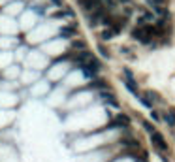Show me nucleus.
I'll return each instance as SVG.
<instances>
[{
  "label": "nucleus",
  "mask_w": 175,
  "mask_h": 162,
  "mask_svg": "<svg viewBox=\"0 0 175 162\" xmlns=\"http://www.w3.org/2000/svg\"><path fill=\"white\" fill-rule=\"evenodd\" d=\"M73 32H75V30H73V28H70V27H62V34H66V36L70 34V36H72Z\"/></svg>",
  "instance_id": "obj_11"
},
{
  "label": "nucleus",
  "mask_w": 175,
  "mask_h": 162,
  "mask_svg": "<svg viewBox=\"0 0 175 162\" xmlns=\"http://www.w3.org/2000/svg\"><path fill=\"white\" fill-rule=\"evenodd\" d=\"M132 36H134L136 40H139L141 44H149V41H151V34H147L143 27H138V28H134V30H132Z\"/></svg>",
  "instance_id": "obj_1"
},
{
  "label": "nucleus",
  "mask_w": 175,
  "mask_h": 162,
  "mask_svg": "<svg viewBox=\"0 0 175 162\" xmlns=\"http://www.w3.org/2000/svg\"><path fill=\"white\" fill-rule=\"evenodd\" d=\"M51 2H55L57 6H60V4H62V0H51Z\"/></svg>",
  "instance_id": "obj_15"
},
{
  "label": "nucleus",
  "mask_w": 175,
  "mask_h": 162,
  "mask_svg": "<svg viewBox=\"0 0 175 162\" xmlns=\"http://www.w3.org/2000/svg\"><path fill=\"white\" fill-rule=\"evenodd\" d=\"M113 34H115L113 30H104V32H102V38H104V40H109V38H111Z\"/></svg>",
  "instance_id": "obj_10"
},
{
  "label": "nucleus",
  "mask_w": 175,
  "mask_h": 162,
  "mask_svg": "<svg viewBox=\"0 0 175 162\" xmlns=\"http://www.w3.org/2000/svg\"><path fill=\"white\" fill-rule=\"evenodd\" d=\"M98 51L102 53V57H104V59H107V57H109V53H107V49H105V47H104L102 44H98Z\"/></svg>",
  "instance_id": "obj_8"
},
{
  "label": "nucleus",
  "mask_w": 175,
  "mask_h": 162,
  "mask_svg": "<svg viewBox=\"0 0 175 162\" xmlns=\"http://www.w3.org/2000/svg\"><path fill=\"white\" fill-rule=\"evenodd\" d=\"M143 128H145V130H149L151 134L155 132V128H152V124H151V123H147V121H143Z\"/></svg>",
  "instance_id": "obj_12"
},
{
  "label": "nucleus",
  "mask_w": 175,
  "mask_h": 162,
  "mask_svg": "<svg viewBox=\"0 0 175 162\" xmlns=\"http://www.w3.org/2000/svg\"><path fill=\"white\" fill-rule=\"evenodd\" d=\"M102 0H81V6L85 9H96L98 6H100Z\"/></svg>",
  "instance_id": "obj_5"
},
{
  "label": "nucleus",
  "mask_w": 175,
  "mask_h": 162,
  "mask_svg": "<svg viewBox=\"0 0 175 162\" xmlns=\"http://www.w3.org/2000/svg\"><path fill=\"white\" fill-rule=\"evenodd\" d=\"M124 77H126V87H128V91L132 92V94H136V96H139L138 85H136V81H134V77H132V72H130V70H124Z\"/></svg>",
  "instance_id": "obj_3"
},
{
  "label": "nucleus",
  "mask_w": 175,
  "mask_h": 162,
  "mask_svg": "<svg viewBox=\"0 0 175 162\" xmlns=\"http://www.w3.org/2000/svg\"><path fill=\"white\" fill-rule=\"evenodd\" d=\"M151 117H152V121H155V123H158V121H160V115H158L156 111H152V113H151Z\"/></svg>",
  "instance_id": "obj_14"
},
{
  "label": "nucleus",
  "mask_w": 175,
  "mask_h": 162,
  "mask_svg": "<svg viewBox=\"0 0 175 162\" xmlns=\"http://www.w3.org/2000/svg\"><path fill=\"white\" fill-rule=\"evenodd\" d=\"M128 124H130V119L126 115H119L113 121V126H128Z\"/></svg>",
  "instance_id": "obj_6"
},
{
  "label": "nucleus",
  "mask_w": 175,
  "mask_h": 162,
  "mask_svg": "<svg viewBox=\"0 0 175 162\" xmlns=\"http://www.w3.org/2000/svg\"><path fill=\"white\" fill-rule=\"evenodd\" d=\"M141 102H143V106H145V107H149V110L152 107V104H151V102H149V100L145 98V96H143V98H141Z\"/></svg>",
  "instance_id": "obj_13"
},
{
  "label": "nucleus",
  "mask_w": 175,
  "mask_h": 162,
  "mask_svg": "<svg viewBox=\"0 0 175 162\" xmlns=\"http://www.w3.org/2000/svg\"><path fill=\"white\" fill-rule=\"evenodd\" d=\"M151 139H152V143H155V145H156V147L162 151V153H168V151H170L168 143L164 142V138H162L158 132H152V134H151Z\"/></svg>",
  "instance_id": "obj_2"
},
{
  "label": "nucleus",
  "mask_w": 175,
  "mask_h": 162,
  "mask_svg": "<svg viewBox=\"0 0 175 162\" xmlns=\"http://www.w3.org/2000/svg\"><path fill=\"white\" fill-rule=\"evenodd\" d=\"M166 121H168V124H175V115L173 113H166Z\"/></svg>",
  "instance_id": "obj_9"
},
{
  "label": "nucleus",
  "mask_w": 175,
  "mask_h": 162,
  "mask_svg": "<svg viewBox=\"0 0 175 162\" xmlns=\"http://www.w3.org/2000/svg\"><path fill=\"white\" fill-rule=\"evenodd\" d=\"M100 100H102V102H105L109 107H115V110L119 107V102H117V98H115L111 92H100Z\"/></svg>",
  "instance_id": "obj_4"
},
{
  "label": "nucleus",
  "mask_w": 175,
  "mask_h": 162,
  "mask_svg": "<svg viewBox=\"0 0 175 162\" xmlns=\"http://www.w3.org/2000/svg\"><path fill=\"white\" fill-rule=\"evenodd\" d=\"M155 4H164V0H152Z\"/></svg>",
  "instance_id": "obj_16"
},
{
  "label": "nucleus",
  "mask_w": 175,
  "mask_h": 162,
  "mask_svg": "<svg viewBox=\"0 0 175 162\" xmlns=\"http://www.w3.org/2000/svg\"><path fill=\"white\" fill-rule=\"evenodd\" d=\"M73 49H77V51H87V45L83 44V41H73Z\"/></svg>",
  "instance_id": "obj_7"
}]
</instances>
